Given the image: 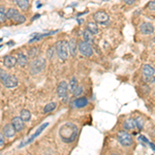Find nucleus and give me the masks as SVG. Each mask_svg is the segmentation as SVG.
I'll return each mask as SVG.
<instances>
[{"label": "nucleus", "mask_w": 155, "mask_h": 155, "mask_svg": "<svg viewBox=\"0 0 155 155\" xmlns=\"http://www.w3.org/2000/svg\"><path fill=\"white\" fill-rule=\"evenodd\" d=\"M16 4L20 8L22 11H27L29 8V1L28 0H15Z\"/></svg>", "instance_id": "nucleus-19"}, {"label": "nucleus", "mask_w": 155, "mask_h": 155, "mask_svg": "<svg viewBox=\"0 0 155 155\" xmlns=\"http://www.w3.org/2000/svg\"><path fill=\"white\" fill-rule=\"evenodd\" d=\"M117 138H118V141L120 142V144L124 147L131 146L133 143L132 137H131V135L128 133L127 131H124V130L119 131L118 135H117Z\"/></svg>", "instance_id": "nucleus-4"}, {"label": "nucleus", "mask_w": 155, "mask_h": 155, "mask_svg": "<svg viewBox=\"0 0 155 155\" xmlns=\"http://www.w3.org/2000/svg\"><path fill=\"white\" fill-rule=\"evenodd\" d=\"M93 19L96 23H99V24H103V23H107L109 21V15H108L105 11H96V13L93 15Z\"/></svg>", "instance_id": "nucleus-8"}, {"label": "nucleus", "mask_w": 155, "mask_h": 155, "mask_svg": "<svg viewBox=\"0 0 155 155\" xmlns=\"http://www.w3.org/2000/svg\"><path fill=\"white\" fill-rule=\"evenodd\" d=\"M6 20V9L4 6H0V23H4Z\"/></svg>", "instance_id": "nucleus-28"}, {"label": "nucleus", "mask_w": 155, "mask_h": 155, "mask_svg": "<svg viewBox=\"0 0 155 155\" xmlns=\"http://www.w3.org/2000/svg\"><path fill=\"white\" fill-rule=\"evenodd\" d=\"M87 29H88L92 34L98 33V26L94 22H89L88 24H87Z\"/></svg>", "instance_id": "nucleus-22"}, {"label": "nucleus", "mask_w": 155, "mask_h": 155, "mask_svg": "<svg viewBox=\"0 0 155 155\" xmlns=\"http://www.w3.org/2000/svg\"><path fill=\"white\" fill-rule=\"evenodd\" d=\"M78 86H79V85H78V80H77V78L76 77L71 78V80H70V82L68 83V90L71 93H74Z\"/></svg>", "instance_id": "nucleus-25"}, {"label": "nucleus", "mask_w": 155, "mask_h": 155, "mask_svg": "<svg viewBox=\"0 0 155 155\" xmlns=\"http://www.w3.org/2000/svg\"><path fill=\"white\" fill-rule=\"evenodd\" d=\"M78 133H79V129L78 126L74 123H64L63 125H61V127L59 129V137L61 140L64 143H72L74 142V140L78 137Z\"/></svg>", "instance_id": "nucleus-1"}, {"label": "nucleus", "mask_w": 155, "mask_h": 155, "mask_svg": "<svg viewBox=\"0 0 155 155\" xmlns=\"http://www.w3.org/2000/svg\"><path fill=\"white\" fill-rule=\"evenodd\" d=\"M105 1H107V0H105Z\"/></svg>", "instance_id": "nucleus-39"}, {"label": "nucleus", "mask_w": 155, "mask_h": 155, "mask_svg": "<svg viewBox=\"0 0 155 155\" xmlns=\"http://www.w3.org/2000/svg\"><path fill=\"white\" fill-rule=\"evenodd\" d=\"M83 38H84V41L89 43V44H92L93 41H94V36H93V34L91 33L88 29H86L85 31L83 32Z\"/></svg>", "instance_id": "nucleus-18"}, {"label": "nucleus", "mask_w": 155, "mask_h": 155, "mask_svg": "<svg viewBox=\"0 0 155 155\" xmlns=\"http://www.w3.org/2000/svg\"><path fill=\"white\" fill-rule=\"evenodd\" d=\"M55 108H56V102L48 103V105H47L46 107L44 108V114H48V113L54 111V110H55Z\"/></svg>", "instance_id": "nucleus-26"}, {"label": "nucleus", "mask_w": 155, "mask_h": 155, "mask_svg": "<svg viewBox=\"0 0 155 155\" xmlns=\"http://www.w3.org/2000/svg\"><path fill=\"white\" fill-rule=\"evenodd\" d=\"M16 135V129L13 126V124H6L5 126L3 127V135L8 138H14Z\"/></svg>", "instance_id": "nucleus-10"}, {"label": "nucleus", "mask_w": 155, "mask_h": 155, "mask_svg": "<svg viewBox=\"0 0 155 155\" xmlns=\"http://www.w3.org/2000/svg\"><path fill=\"white\" fill-rule=\"evenodd\" d=\"M20 117L24 122H28V121H30V119H31V113L28 111V110H22V111H21Z\"/></svg>", "instance_id": "nucleus-23"}, {"label": "nucleus", "mask_w": 155, "mask_h": 155, "mask_svg": "<svg viewBox=\"0 0 155 155\" xmlns=\"http://www.w3.org/2000/svg\"><path fill=\"white\" fill-rule=\"evenodd\" d=\"M88 105V99L86 97H79L77 99L74 100V108H77V109H82V108H85L86 105Z\"/></svg>", "instance_id": "nucleus-15"}, {"label": "nucleus", "mask_w": 155, "mask_h": 155, "mask_svg": "<svg viewBox=\"0 0 155 155\" xmlns=\"http://www.w3.org/2000/svg\"><path fill=\"white\" fill-rule=\"evenodd\" d=\"M11 124H13V126L15 127L16 131H22L25 126L24 121L21 119V117H15V118L11 120Z\"/></svg>", "instance_id": "nucleus-13"}, {"label": "nucleus", "mask_w": 155, "mask_h": 155, "mask_svg": "<svg viewBox=\"0 0 155 155\" xmlns=\"http://www.w3.org/2000/svg\"><path fill=\"white\" fill-rule=\"evenodd\" d=\"M56 53V47H51L50 49H48V51H47V57L49 58V59H52V58L54 57V55H55Z\"/></svg>", "instance_id": "nucleus-29"}, {"label": "nucleus", "mask_w": 155, "mask_h": 155, "mask_svg": "<svg viewBox=\"0 0 155 155\" xmlns=\"http://www.w3.org/2000/svg\"><path fill=\"white\" fill-rule=\"evenodd\" d=\"M4 135L2 133H0V147H2L4 145Z\"/></svg>", "instance_id": "nucleus-35"}, {"label": "nucleus", "mask_w": 155, "mask_h": 155, "mask_svg": "<svg viewBox=\"0 0 155 155\" xmlns=\"http://www.w3.org/2000/svg\"><path fill=\"white\" fill-rule=\"evenodd\" d=\"M3 85L8 89H13V88H16L18 86V79L17 77L13 76V74H8V77L4 79V81L2 82Z\"/></svg>", "instance_id": "nucleus-6"}, {"label": "nucleus", "mask_w": 155, "mask_h": 155, "mask_svg": "<svg viewBox=\"0 0 155 155\" xmlns=\"http://www.w3.org/2000/svg\"><path fill=\"white\" fill-rule=\"evenodd\" d=\"M48 125H49V123H44V124H43V125H41V126H39V127L37 128V130L35 131V133H33V135H32L31 137H30L29 138H28V140H26V141H24V142H22V144H21L19 147H20V148H22L23 146H25V145H28V144H29V143H31L32 141L34 140V138H36L37 137H38L39 135H41V131H43L44 129L46 128Z\"/></svg>", "instance_id": "nucleus-9"}, {"label": "nucleus", "mask_w": 155, "mask_h": 155, "mask_svg": "<svg viewBox=\"0 0 155 155\" xmlns=\"http://www.w3.org/2000/svg\"><path fill=\"white\" fill-rule=\"evenodd\" d=\"M67 91H68V84L65 81H61L58 84L57 87V95L59 98H64L67 95Z\"/></svg>", "instance_id": "nucleus-7"}, {"label": "nucleus", "mask_w": 155, "mask_h": 155, "mask_svg": "<svg viewBox=\"0 0 155 155\" xmlns=\"http://www.w3.org/2000/svg\"><path fill=\"white\" fill-rule=\"evenodd\" d=\"M78 50L81 53V55L85 56V57H90L93 54V49L91 47V44L84 41H80V44H78Z\"/></svg>", "instance_id": "nucleus-5"}, {"label": "nucleus", "mask_w": 155, "mask_h": 155, "mask_svg": "<svg viewBox=\"0 0 155 155\" xmlns=\"http://www.w3.org/2000/svg\"><path fill=\"white\" fill-rule=\"evenodd\" d=\"M111 155H120V154H118V153H113V154H111Z\"/></svg>", "instance_id": "nucleus-38"}, {"label": "nucleus", "mask_w": 155, "mask_h": 155, "mask_svg": "<svg viewBox=\"0 0 155 155\" xmlns=\"http://www.w3.org/2000/svg\"><path fill=\"white\" fill-rule=\"evenodd\" d=\"M148 8H149V9H151V11H155V0H154V1H150L149 2Z\"/></svg>", "instance_id": "nucleus-33"}, {"label": "nucleus", "mask_w": 155, "mask_h": 155, "mask_svg": "<svg viewBox=\"0 0 155 155\" xmlns=\"http://www.w3.org/2000/svg\"><path fill=\"white\" fill-rule=\"evenodd\" d=\"M135 127H138V129L142 130L143 127H144V120L142 118H137L135 119Z\"/></svg>", "instance_id": "nucleus-30"}, {"label": "nucleus", "mask_w": 155, "mask_h": 155, "mask_svg": "<svg viewBox=\"0 0 155 155\" xmlns=\"http://www.w3.org/2000/svg\"><path fill=\"white\" fill-rule=\"evenodd\" d=\"M77 49H78V44L76 38H71L68 41V50L69 54L71 56H76L77 55Z\"/></svg>", "instance_id": "nucleus-17"}, {"label": "nucleus", "mask_w": 155, "mask_h": 155, "mask_svg": "<svg viewBox=\"0 0 155 155\" xmlns=\"http://www.w3.org/2000/svg\"><path fill=\"white\" fill-rule=\"evenodd\" d=\"M155 74V68L149 64H145L143 66V76L145 78H152Z\"/></svg>", "instance_id": "nucleus-14"}, {"label": "nucleus", "mask_w": 155, "mask_h": 155, "mask_svg": "<svg viewBox=\"0 0 155 155\" xmlns=\"http://www.w3.org/2000/svg\"><path fill=\"white\" fill-rule=\"evenodd\" d=\"M148 144H149V146H150V147H151V148H152V149H153V150H154V151H155V145L153 144V143H150V142H149V143H148Z\"/></svg>", "instance_id": "nucleus-37"}, {"label": "nucleus", "mask_w": 155, "mask_h": 155, "mask_svg": "<svg viewBox=\"0 0 155 155\" xmlns=\"http://www.w3.org/2000/svg\"><path fill=\"white\" fill-rule=\"evenodd\" d=\"M82 92H83V87L82 86H78L77 89L74 90V96H80L82 94Z\"/></svg>", "instance_id": "nucleus-31"}, {"label": "nucleus", "mask_w": 155, "mask_h": 155, "mask_svg": "<svg viewBox=\"0 0 155 155\" xmlns=\"http://www.w3.org/2000/svg\"><path fill=\"white\" fill-rule=\"evenodd\" d=\"M124 128L127 129V130H132L135 128V119H127L124 122Z\"/></svg>", "instance_id": "nucleus-24"}, {"label": "nucleus", "mask_w": 155, "mask_h": 155, "mask_svg": "<svg viewBox=\"0 0 155 155\" xmlns=\"http://www.w3.org/2000/svg\"><path fill=\"white\" fill-rule=\"evenodd\" d=\"M39 53H41V49L37 48V47H33V48H31L29 51H28V58L35 59V58L38 56Z\"/></svg>", "instance_id": "nucleus-20"}, {"label": "nucleus", "mask_w": 155, "mask_h": 155, "mask_svg": "<svg viewBox=\"0 0 155 155\" xmlns=\"http://www.w3.org/2000/svg\"><path fill=\"white\" fill-rule=\"evenodd\" d=\"M17 63L21 67H25L28 65V56L23 53H18L17 55Z\"/></svg>", "instance_id": "nucleus-16"}, {"label": "nucleus", "mask_w": 155, "mask_h": 155, "mask_svg": "<svg viewBox=\"0 0 155 155\" xmlns=\"http://www.w3.org/2000/svg\"><path fill=\"white\" fill-rule=\"evenodd\" d=\"M3 63L4 65H5V67H8V68H13V67H15L16 64H17V58H16L15 56L8 55L4 57Z\"/></svg>", "instance_id": "nucleus-11"}, {"label": "nucleus", "mask_w": 155, "mask_h": 155, "mask_svg": "<svg viewBox=\"0 0 155 155\" xmlns=\"http://www.w3.org/2000/svg\"><path fill=\"white\" fill-rule=\"evenodd\" d=\"M19 14H20V13H19L16 8H11L6 9V19H11V20H13L15 17H17Z\"/></svg>", "instance_id": "nucleus-21"}, {"label": "nucleus", "mask_w": 155, "mask_h": 155, "mask_svg": "<svg viewBox=\"0 0 155 155\" xmlns=\"http://www.w3.org/2000/svg\"><path fill=\"white\" fill-rule=\"evenodd\" d=\"M140 31L143 34H152L154 32V26L151 23H143L140 26Z\"/></svg>", "instance_id": "nucleus-12"}, {"label": "nucleus", "mask_w": 155, "mask_h": 155, "mask_svg": "<svg viewBox=\"0 0 155 155\" xmlns=\"http://www.w3.org/2000/svg\"><path fill=\"white\" fill-rule=\"evenodd\" d=\"M6 77H8V74H6L5 70H3V69L0 68V81L3 82L4 79H5Z\"/></svg>", "instance_id": "nucleus-32"}, {"label": "nucleus", "mask_w": 155, "mask_h": 155, "mask_svg": "<svg viewBox=\"0 0 155 155\" xmlns=\"http://www.w3.org/2000/svg\"><path fill=\"white\" fill-rule=\"evenodd\" d=\"M56 54L61 60H66L69 55L68 50V41H60L56 44Z\"/></svg>", "instance_id": "nucleus-2"}, {"label": "nucleus", "mask_w": 155, "mask_h": 155, "mask_svg": "<svg viewBox=\"0 0 155 155\" xmlns=\"http://www.w3.org/2000/svg\"><path fill=\"white\" fill-rule=\"evenodd\" d=\"M124 2H125L126 4H128V5H131V4L135 3V0H124Z\"/></svg>", "instance_id": "nucleus-36"}, {"label": "nucleus", "mask_w": 155, "mask_h": 155, "mask_svg": "<svg viewBox=\"0 0 155 155\" xmlns=\"http://www.w3.org/2000/svg\"><path fill=\"white\" fill-rule=\"evenodd\" d=\"M138 140L140 141V142H144V143H147V144H148V143H149V141H148L147 138L144 137V135H138Z\"/></svg>", "instance_id": "nucleus-34"}, {"label": "nucleus", "mask_w": 155, "mask_h": 155, "mask_svg": "<svg viewBox=\"0 0 155 155\" xmlns=\"http://www.w3.org/2000/svg\"><path fill=\"white\" fill-rule=\"evenodd\" d=\"M14 23L15 24H22V23H24L26 21V17L24 15H21V14H19L17 17H15L13 19Z\"/></svg>", "instance_id": "nucleus-27"}, {"label": "nucleus", "mask_w": 155, "mask_h": 155, "mask_svg": "<svg viewBox=\"0 0 155 155\" xmlns=\"http://www.w3.org/2000/svg\"><path fill=\"white\" fill-rule=\"evenodd\" d=\"M46 59L44 58H35L33 59V61L30 64V72L32 74H37L39 72H41L46 67Z\"/></svg>", "instance_id": "nucleus-3"}]
</instances>
